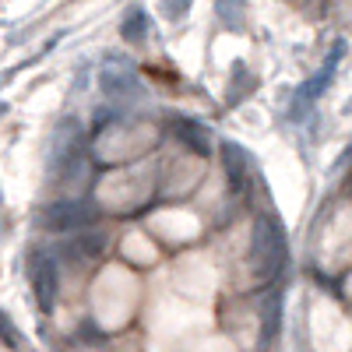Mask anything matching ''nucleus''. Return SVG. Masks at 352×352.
<instances>
[{
  "label": "nucleus",
  "instance_id": "39448f33",
  "mask_svg": "<svg viewBox=\"0 0 352 352\" xmlns=\"http://www.w3.org/2000/svg\"><path fill=\"white\" fill-rule=\"evenodd\" d=\"M342 53H345V46L338 43L331 53H328V60H324V67H320V74L310 81V88H307V96H320V92H324V88H328V81H331V74H335V67H338V60H342Z\"/></svg>",
  "mask_w": 352,
  "mask_h": 352
},
{
  "label": "nucleus",
  "instance_id": "7ed1b4c3",
  "mask_svg": "<svg viewBox=\"0 0 352 352\" xmlns=\"http://www.w3.org/2000/svg\"><path fill=\"white\" fill-rule=\"evenodd\" d=\"M32 285L39 292L43 307H50L53 303V289H56V272H53V264L46 257H36L32 261Z\"/></svg>",
  "mask_w": 352,
  "mask_h": 352
},
{
  "label": "nucleus",
  "instance_id": "0eeeda50",
  "mask_svg": "<svg viewBox=\"0 0 352 352\" xmlns=\"http://www.w3.org/2000/svg\"><path fill=\"white\" fill-rule=\"evenodd\" d=\"M219 4V18L232 28H240L243 25V8H247V0H215Z\"/></svg>",
  "mask_w": 352,
  "mask_h": 352
},
{
  "label": "nucleus",
  "instance_id": "f03ea898",
  "mask_svg": "<svg viewBox=\"0 0 352 352\" xmlns=\"http://www.w3.org/2000/svg\"><path fill=\"white\" fill-rule=\"evenodd\" d=\"M254 257L261 261L264 275L275 272V264L282 257V236H278V229L272 222H257L254 226Z\"/></svg>",
  "mask_w": 352,
  "mask_h": 352
},
{
  "label": "nucleus",
  "instance_id": "6e6552de",
  "mask_svg": "<svg viewBox=\"0 0 352 352\" xmlns=\"http://www.w3.org/2000/svg\"><path fill=\"white\" fill-rule=\"evenodd\" d=\"M124 39H131V43H138V39H144V32H148V21H144V11H131L127 18H124Z\"/></svg>",
  "mask_w": 352,
  "mask_h": 352
},
{
  "label": "nucleus",
  "instance_id": "20e7f679",
  "mask_svg": "<svg viewBox=\"0 0 352 352\" xmlns=\"http://www.w3.org/2000/svg\"><path fill=\"white\" fill-rule=\"evenodd\" d=\"M102 92H109V96H131V92H138V78L127 67H106L102 71Z\"/></svg>",
  "mask_w": 352,
  "mask_h": 352
},
{
  "label": "nucleus",
  "instance_id": "423d86ee",
  "mask_svg": "<svg viewBox=\"0 0 352 352\" xmlns=\"http://www.w3.org/2000/svg\"><path fill=\"white\" fill-rule=\"evenodd\" d=\"M226 173L232 176V184H243V173H247V159H243V152H240V144H226Z\"/></svg>",
  "mask_w": 352,
  "mask_h": 352
},
{
  "label": "nucleus",
  "instance_id": "9d476101",
  "mask_svg": "<svg viewBox=\"0 0 352 352\" xmlns=\"http://www.w3.org/2000/svg\"><path fill=\"white\" fill-rule=\"evenodd\" d=\"M180 134H184V138L194 144L197 152H204V144H208V134H204V131H197L194 124H180Z\"/></svg>",
  "mask_w": 352,
  "mask_h": 352
},
{
  "label": "nucleus",
  "instance_id": "f257e3e1",
  "mask_svg": "<svg viewBox=\"0 0 352 352\" xmlns=\"http://www.w3.org/2000/svg\"><path fill=\"white\" fill-rule=\"evenodd\" d=\"M88 215H92V212H88L85 204H78V201H53V204L43 208V226L53 229V232H67V229L85 226Z\"/></svg>",
  "mask_w": 352,
  "mask_h": 352
},
{
  "label": "nucleus",
  "instance_id": "1a4fd4ad",
  "mask_svg": "<svg viewBox=\"0 0 352 352\" xmlns=\"http://www.w3.org/2000/svg\"><path fill=\"white\" fill-rule=\"evenodd\" d=\"M187 8H190V0H162V14L169 21H180L187 14Z\"/></svg>",
  "mask_w": 352,
  "mask_h": 352
}]
</instances>
